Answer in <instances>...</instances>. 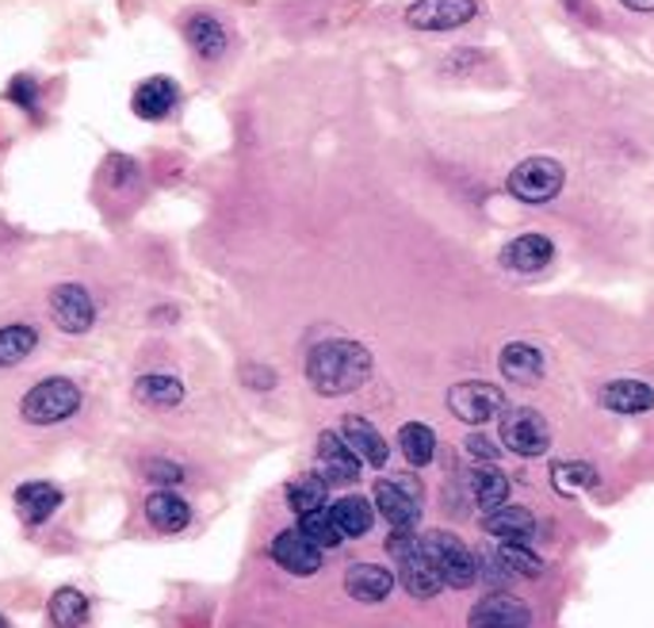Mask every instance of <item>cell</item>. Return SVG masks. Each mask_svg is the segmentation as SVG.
I'll use <instances>...</instances> for the list:
<instances>
[{
    "label": "cell",
    "instance_id": "obj_17",
    "mask_svg": "<svg viewBox=\"0 0 654 628\" xmlns=\"http://www.w3.org/2000/svg\"><path fill=\"white\" fill-rule=\"evenodd\" d=\"M552 257H555V242L547 234H521L501 250V265L513 268V273H524V276L547 268Z\"/></svg>",
    "mask_w": 654,
    "mask_h": 628
},
{
    "label": "cell",
    "instance_id": "obj_3",
    "mask_svg": "<svg viewBox=\"0 0 654 628\" xmlns=\"http://www.w3.org/2000/svg\"><path fill=\"white\" fill-rule=\"evenodd\" d=\"M85 402L81 387L65 376H47L20 399V418L27 425H58L65 418H73Z\"/></svg>",
    "mask_w": 654,
    "mask_h": 628
},
{
    "label": "cell",
    "instance_id": "obj_29",
    "mask_svg": "<svg viewBox=\"0 0 654 628\" xmlns=\"http://www.w3.org/2000/svg\"><path fill=\"white\" fill-rule=\"evenodd\" d=\"M50 625L55 628H81L88 620V597L77 587H62L50 594Z\"/></svg>",
    "mask_w": 654,
    "mask_h": 628
},
{
    "label": "cell",
    "instance_id": "obj_30",
    "mask_svg": "<svg viewBox=\"0 0 654 628\" xmlns=\"http://www.w3.org/2000/svg\"><path fill=\"white\" fill-rule=\"evenodd\" d=\"M494 556H498V564L506 567L509 575H517V579H540V575H544V559L529 548V541H498Z\"/></svg>",
    "mask_w": 654,
    "mask_h": 628
},
{
    "label": "cell",
    "instance_id": "obj_38",
    "mask_svg": "<svg viewBox=\"0 0 654 628\" xmlns=\"http://www.w3.org/2000/svg\"><path fill=\"white\" fill-rule=\"evenodd\" d=\"M620 4L631 12H654V0H620Z\"/></svg>",
    "mask_w": 654,
    "mask_h": 628
},
{
    "label": "cell",
    "instance_id": "obj_13",
    "mask_svg": "<svg viewBox=\"0 0 654 628\" xmlns=\"http://www.w3.org/2000/svg\"><path fill=\"white\" fill-rule=\"evenodd\" d=\"M272 559L276 564L283 567V571L288 575H318L322 571V548L318 544H311L306 541L303 533H299V529H283V533H276V541H272Z\"/></svg>",
    "mask_w": 654,
    "mask_h": 628
},
{
    "label": "cell",
    "instance_id": "obj_31",
    "mask_svg": "<svg viewBox=\"0 0 654 628\" xmlns=\"http://www.w3.org/2000/svg\"><path fill=\"white\" fill-rule=\"evenodd\" d=\"M601 483L597 468L585 460H562L552 468V487L559 495H582V491H593Z\"/></svg>",
    "mask_w": 654,
    "mask_h": 628
},
{
    "label": "cell",
    "instance_id": "obj_12",
    "mask_svg": "<svg viewBox=\"0 0 654 628\" xmlns=\"http://www.w3.org/2000/svg\"><path fill=\"white\" fill-rule=\"evenodd\" d=\"M468 628H532V609L517 594L494 590L471 609Z\"/></svg>",
    "mask_w": 654,
    "mask_h": 628
},
{
    "label": "cell",
    "instance_id": "obj_32",
    "mask_svg": "<svg viewBox=\"0 0 654 628\" xmlns=\"http://www.w3.org/2000/svg\"><path fill=\"white\" fill-rule=\"evenodd\" d=\"M329 503V483L322 480L318 471L314 475H303L288 487V506L295 514H314V510H326Z\"/></svg>",
    "mask_w": 654,
    "mask_h": 628
},
{
    "label": "cell",
    "instance_id": "obj_14",
    "mask_svg": "<svg viewBox=\"0 0 654 628\" xmlns=\"http://www.w3.org/2000/svg\"><path fill=\"white\" fill-rule=\"evenodd\" d=\"M177 104H180V88L172 77L142 81L131 96V111L138 119H146V123H161V119H169L172 111H177Z\"/></svg>",
    "mask_w": 654,
    "mask_h": 628
},
{
    "label": "cell",
    "instance_id": "obj_33",
    "mask_svg": "<svg viewBox=\"0 0 654 628\" xmlns=\"http://www.w3.org/2000/svg\"><path fill=\"white\" fill-rule=\"evenodd\" d=\"M299 533H303L311 544H318L322 552L337 548V544L344 541V533L337 529V521H334V514H329V506H326V510H314V514H299Z\"/></svg>",
    "mask_w": 654,
    "mask_h": 628
},
{
    "label": "cell",
    "instance_id": "obj_37",
    "mask_svg": "<svg viewBox=\"0 0 654 628\" xmlns=\"http://www.w3.org/2000/svg\"><path fill=\"white\" fill-rule=\"evenodd\" d=\"M463 448H468L471 456H475L479 463H494L501 456V445H494V440H486L483 433H471L468 440H463Z\"/></svg>",
    "mask_w": 654,
    "mask_h": 628
},
{
    "label": "cell",
    "instance_id": "obj_27",
    "mask_svg": "<svg viewBox=\"0 0 654 628\" xmlns=\"http://www.w3.org/2000/svg\"><path fill=\"white\" fill-rule=\"evenodd\" d=\"M39 349V330L24 323L0 326V369H16Z\"/></svg>",
    "mask_w": 654,
    "mask_h": 628
},
{
    "label": "cell",
    "instance_id": "obj_36",
    "mask_svg": "<svg viewBox=\"0 0 654 628\" xmlns=\"http://www.w3.org/2000/svg\"><path fill=\"white\" fill-rule=\"evenodd\" d=\"M242 384L245 387H257V391H272L276 387V372L268 364H245L242 369Z\"/></svg>",
    "mask_w": 654,
    "mask_h": 628
},
{
    "label": "cell",
    "instance_id": "obj_22",
    "mask_svg": "<svg viewBox=\"0 0 654 628\" xmlns=\"http://www.w3.org/2000/svg\"><path fill=\"white\" fill-rule=\"evenodd\" d=\"M134 402H142V407H154V410H172L184 402V384H180L177 376H169V372H146V376L134 379L131 387Z\"/></svg>",
    "mask_w": 654,
    "mask_h": 628
},
{
    "label": "cell",
    "instance_id": "obj_23",
    "mask_svg": "<svg viewBox=\"0 0 654 628\" xmlns=\"http://www.w3.org/2000/svg\"><path fill=\"white\" fill-rule=\"evenodd\" d=\"M62 503H65L62 487H55V483H47V480H35V483L16 487V510L27 526H43Z\"/></svg>",
    "mask_w": 654,
    "mask_h": 628
},
{
    "label": "cell",
    "instance_id": "obj_4",
    "mask_svg": "<svg viewBox=\"0 0 654 628\" xmlns=\"http://www.w3.org/2000/svg\"><path fill=\"white\" fill-rule=\"evenodd\" d=\"M421 548H425V556L433 559V567L440 571V579H445L448 587L468 590L479 582V556L456 533L433 529V533L421 536Z\"/></svg>",
    "mask_w": 654,
    "mask_h": 628
},
{
    "label": "cell",
    "instance_id": "obj_20",
    "mask_svg": "<svg viewBox=\"0 0 654 628\" xmlns=\"http://www.w3.org/2000/svg\"><path fill=\"white\" fill-rule=\"evenodd\" d=\"M146 521L157 533H184V529L192 526V506L172 487H161L146 498Z\"/></svg>",
    "mask_w": 654,
    "mask_h": 628
},
{
    "label": "cell",
    "instance_id": "obj_1",
    "mask_svg": "<svg viewBox=\"0 0 654 628\" xmlns=\"http://www.w3.org/2000/svg\"><path fill=\"white\" fill-rule=\"evenodd\" d=\"M306 379L318 395L337 399L372 379V353L352 338H329L306 353Z\"/></svg>",
    "mask_w": 654,
    "mask_h": 628
},
{
    "label": "cell",
    "instance_id": "obj_11",
    "mask_svg": "<svg viewBox=\"0 0 654 628\" xmlns=\"http://www.w3.org/2000/svg\"><path fill=\"white\" fill-rule=\"evenodd\" d=\"M364 471V460L349 448V440L341 437V430H326L318 437V475L329 487H352Z\"/></svg>",
    "mask_w": 654,
    "mask_h": 628
},
{
    "label": "cell",
    "instance_id": "obj_39",
    "mask_svg": "<svg viewBox=\"0 0 654 628\" xmlns=\"http://www.w3.org/2000/svg\"><path fill=\"white\" fill-rule=\"evenodd\" d=\"M0 628H9V620H4V617H0Z\"/></svg>",
    "mask_w": 654,
    "mask_h": 628
},
{
    "label": "cell",
    "instance_id": "obj_21",
    "mask_svg": "<svg viewBox=\"0 0 654 628\" xmlns=\"http://www.w3.org/2000/svg\"><path fill=\"white\" fill-rule=\"evenodd\" d=\"M601 407L613 414H646L654 407V387L643 379H613L601 387Z\"/></svg>",
    "mask_w": 654,
    "mask_h": 628
},
{
    "label": "cell",
    "instance_id": "obj_15",
    "mask_svg": "<svg viewBox=\"0 0 654 628\" xmlns=\"http://www.w3.org/2000/svg\"><path fill=\"white\" fill-rule=\"evenodd\" d=\"M184 39L187 47H192V55L203 58V62H218L230 47L227 27H222L218 16H210V12H195V16L184 20Z\"/></svg>",
    "mask_w": 654,
    "mask_h": 628
},
{
    "label": "cell",
    "instance_id": "obj_8",
    "mask_svg": "<svg viewBox=\"0 0 654 628\" xmlns=\"http://www.w3.org/2000/svg\"><path fill=\"white\" fill-rule=\"evenodd\" d=\"M47 314L62 334H88L96 326V299L81 283H58L47 295Z\"/></svg>",
    "mask_w": 654,
    "mask_h": 628
},
{
    "label": "cell",
    "instance_id": "obj_35",
    "mask_svg": "<svg viewBox=\"0 0 654 628\" xmlns=\"http://www.w3.org/2000/svg\"><path fill=\"white\" fill-rule=\"evenodd\" d=\"M146 475L154 483H161V487H177V483H184V468H180V463H172V460H149Z\"/></svg>",
    "mask_w": 654,
    "mask_h": 628
},
{
    "label": "cell",
    "instance_id": "obj_6",
    "mask_svg": "<svg viewBox=\"0 0 654 628\" xmlns=\"http://www.w3.org/2000/svg\"><path fill=\"white\" fill-rule=\"evenodd\" d=\"M562 181H567V173H562L555 157H524L521 166L509 173V196L521 200V204H552L562 192Z\"/></svg>",
    "mask_w": 654,
    "mask_h": 628
},
{
    "label": "cell",
    "instance_id": "obj_10",
    "mask_svg": "<svg viewBox=\"0 0 654 628\" xmlns=\"http://www.w3.org/2000/svg\"><path fill=\"white\" fill-rule=\"evenodd\" d=\"M479 16L475 0H417L405 9V24L417 32H456Z\"/></svg>",
    "mask_w": 654,
    "mask_h": 628
},
{
    "label": "cell",
    "instance_id": "obj_18",
    "mask_svg": "<svg viewBox=\"0 0 654 628\" xmlns=\"http://www.w3.org/2000/svg\"><path fill=\"white\" fill-rule=\"evenodd\" d=\"M341 437L349 440V448L360 456L364 463H372V468H383V463L390 460V445L383 440V433L375 430L367 418L360 414H344L341 418Z\"/></svg>",
    "mask_w": 654,
    "mask_h": 628
},
{
    "label": "cell",
    "instance_id": "obj_19",
    "mask_svg": "<svg viewBox=\"0 0 654 628\" xmlns=\"http://www.w3.org/2000/svg\"><path fill=\"white\" fill-rule=\"evenodd\" d=\"M390 590H395V575L379 564H352L349 571H344V594L364 605L387 602Z\"/></svg>",
    "mask_w": 654,
    "mask_h": 628
},
{
    "label": "cell",
    "instance_id": "obj_2",
    "mask_svg": "<svg viewBox=\"0 0 654 628\" xmlns=\"http://www.w3.org/2000/svg\"><path fill=\"white\" fill-rule=\"evenodd\" d=\"M387 552H390V559L398 564V579H402L405 594L421 597V602H428V597L440 594L445 579H440V571L433 567V559L425 556V548H421V536H413V529H390Z\"/></svg>",
    "mask_w": 654,
    "mask_h": 628
},
{
    "label": "cell",
    "instance_id": "obj_5",
    "mask_svg": "<svg viewBox=\"0 0 654 628\" xmlns=\"http://www.w3.org/2000/svg\"><path fill=\"white\" fill-rule=\"evenodd\" d=\"M498 437H501V448H509L513 456H544L547 445H552V425L540 410L532 407H509L498 414Z\"/></svg>",
    "mask_w": 654,
    "mask_h": 628
},
{
    "label": "cell",
    "instance_id": "obj_9",
    "mask_svg": "<svg viewBox=\"0 0 654 628\" xmlns=\"http://www.w3.org/2000/svg\"><path fill=\"white\" fill-rule=\"evenodd\" d=\"M448 410L460 418L463 425H483L506 410V395L498 391L486 379H468V384H456L448 391Z\"/></svg>",
    "mask_w": 654,
    "mask_h": 628
},
{
    "label": "cell",
    "instance_id": "obj_26",
    "mask_svg": "<svg viewBox=\"0 0 654 628\" xmlns=\"http://www.w3.org/2000/svg\"><path fill=\"white\" fill-rule=\"evenodd\" d=\"M329 514H334L337 529L344 533V541H356V536H367L375 526V506L367 503V498L360 495H344L337 498L334 506H329Z\"/></svg>",
    "mask_w": 654,
    "mask_h": 628
},
{
    "label": "cell",
    "instance_id": "obj_34",
    "mask_svg": "<svg viewBox=\"0 0 654 628\" xmlns=\"http://www.w3.org/2000/svg\"><path fill=\"white\" fill-rule=\"evenodd\" d=\"M4 96H9L16 108H24L27 116L39 119V81H35L32 73H16V77L9 81V88H4Z\"/></svg>",
    "mask_w": 654,
    "mask_h": 628
},
{
    "label": "cell",
    "instance_id": "obj_7",
    "mask_svg": "<svg viewBox=\"0 0 654 628\" xmlns=\"http://www.w3.org/2000/svg\"><path fill=\"white\" fill-rule=\"evenodd\" d=\"M375 510L390 529H417L421 521V483L410 475H387L375 483Z\"/></svg>",
    "mask_w": 654,
    "mask_h": 628
},
{
    "label": "cell",
    "instance_id": "obj_16",
    "mask_svg": "<svg viewBox=\"0 0 654 628\" xmlns=\"http://www.w3.org/2000/svg\"><path fill=\"white\" fill-rule=\"evenodd\" d=\"M498 364H501V376H506L509 384H517V387L540 384V379H544V372H547L544 353H540L536 346H529V341H509V346L501 349Z\"/></svg>",
    "mask_w": 654,
    "mask_h": 628
},
{
    "label": "cell",
    "instance_id": "obj_28",
    "mask_svg": "<svg viewBox=\"0 0 654 628\" xmlns=\"http://www.w3.org/2000/svg\"><path fill=\"white\" fill-rule=\"evenodd\" d=\"M398 448H402L410 468H425L436 456V433L428 430L425 422H405L402 430H398Z\"/></svg>",
    "mask_w": 654,
    "mask_h": 628
},
{
    "label": "cell",
    "instance_id": "obj_24",
    "mask_svg": "<svg viewBox=\"0 0 654 628\" xmlns=\"http://www.w3.org/2000/svg\"><path fill=\"white\" fill-rule=\"evenodd\" d=\"M483 529L498 541H532L536 536V518L524 506H498L483 518Z\"/></svg>",
    "mask_w": 654,
    "mask_h": 628
},
{
    "label": "cell",
    "instance_id": "obj_25",
    "mask_svg": "<svg viewBox=\"0 0 654 628\" xmlns=\"http://www.w3.org/2000/svg\"><path fill=\"white\" fill-rule=\"evenodd\" d=\"M471 498H475V506L483 514L498 510V506L509 503V480H506V471L494 468V463H479L475 471H471Z\"/></svg>",
    "mask_w": 654,
    "mask_h": 628
}]
</instances>
